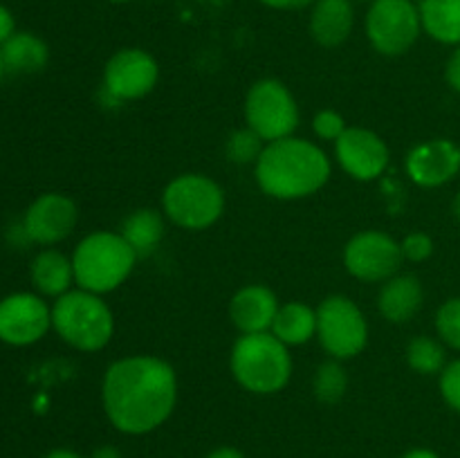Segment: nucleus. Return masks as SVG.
<instances>
[{"instance_id":"1","label":"nucleus","mask_w":460,"mask_h":458,"mask_svg":"<svg viewBox=\"0 0 460 458\" xmlns=\"http://www.w3.org/2000/svg\"><path fill=\"white\" fill-rule=\"evenodd\" d=\"M102 402L117 431L144 436L164 425L178 402V375L169 362L153 355H133L108 366Z\"/></svg>"},{"instance_id":"2","label":"nucleus","mask_w":460,"mask_h":458,"mask_svg":"<svg viewBox=\"0 0 460 458\" xmlns=\"http://www.w3.org/2000/svg\"><path fill=\"white\" fill-rule=\"evenodd\" d=\"M254 173L265 196L299 200L317 193L331 180L332 166L317 144L290 135L265 144Z\"/></svg>"},{"instance_id":"3","label":"nucleus","mask_w":460,"mask_h":458,"mask_svg":"<svg viewBox=\"0 0 460 458\" xmlns=\"http://www.w3.org/2000/svg\"><path fill=\"white\" fill-rule=\"evenodd\" d=\"M137 259L139 256L121 233H88L72 254L76 287L94 292V295H108L130 277Z\"/></svg>"},{"instance_id":"4","label":"nucleus","mask_w":460,"mask_h":458,"mask_svg":"<svg viewBox=\"0 0 460 458\" xmlns=\"http://www.w3.org/2000/svg\"><path fill=\"white\" fill-rule=\"evenodd\" d=\"M229 366L238 384L256 395L279 393L286 389L292 375L290 350L272 332L238 337Z\"/></svg>"},{"instance_id":"5","label":"nucleus","mask_w":460,"mask_h":458,"mask_svg":"<svg viewBox=\"0 0 460 458\" xmlns=\"http://www.w3.org/2000/svg\"><path fill=\"white\" fill-rule=\"evenodd\" d=\"M52 328L72 348L97 353L112 339L115 319L102 295L76 287L54 301Z\"/></svg>"},{"instance_id":"6","label":"nucleus","mask_w":460,"mask_h":458,"mask_svg":"<svg viewBox=\"0 0 460 458\" xmlns=\"http://www.w3.org/2000/svg\"><path fill=\"white\" fill-rule=\"evenodd\" d=\"M166 218L182 229L200 232L218 223L225 211V193L218 182L202 173H182L162 193Z\"/></svg>"},{"instance_id":"7","label":"nucleus","mask_w":460,"mask_h":458,"mask_svg":"<svg viewBox=\"0 0 460 458\" xmlns=\"http://www.w3.org/2000/svg\"><path fill=\"white\" fill-rule=\"evenodd\" d=\"M247 128L265 142L290 137L299 126V106L286 84L279 79H261L245 97Z\"/></svg>"},{"instance_id":"8","label":"nucleus","mask_w":460,"mask_h":458,"mask_svg":"<svg viewBox=\"0 0 460 458\" xmlns=\"http://www.w3.org/2000/svg\"><path fill=\"white\" fill-rule=\"evenodd\" d=\"M317 339L335 359H350L367 348L368 323L353 299L332 295L317 308Z\"/></svg>"},{"instance_id":"9","label":"nucleus","mask_w":460,"mask_h":458,"mask_svg":"<svg viewBox=\"0 0 460 458\" xmlns=\"http://www.w3.org/2000/svg\"><path fill=\"white\" fill-rule=\"evenodd\" d=\"M420 31V12L411 0H373L368 7V43L385 57L407 54L416 45Z\"/></svg>"},{"instance_id":"10","label":"nucleus","mask_w":460,"mask_h":458,"mask_svg":"<svg viewBox=\"0 0 460 458\" xmlns=\"http://www.w3.org/2000/svg\"><path fill=\"white\" fill-rule=\"evenodd\" d=\"M402 247L389 233L376 232H359L346 242L344 247V265L350 277L359 278L364 283H380L389 281L395 277L402 265Z\"/></svg>"},{"instance_id":"11","label":"nucleus","mask_w":460,"mask_h":458,"mask_svg":"<svg viewBox=\"0 0 460 458\" xmlns=\"http://www.w3.org/2000/svg\"><path fill=\"white\" fill-rule=\"evenodd\" d=\"M52 328V308L34 292H13L0 299V341L31 346Z\"/></svg>"},{"instance_id":"12","label":"nucleus","mask_w":460,"mask_h":458,"mask_svg":"<svg viewBox=\"0 0 460 458\" xmlns=\"http://www.w3.org/2000/svg\"><path fill=\"white\" fill-rule=\"evenodd\" d=\"M160 79V66L146 49L124 48L112 54L103 70V88L117 101H135L151 92Z\"/></svg>"},{"instance_id":"13","label":"nucleus","mask_w":460,"mask_h":458,"mask_svg":"<svg viewBox=\"0 0 460 458\" xmlns=\"http://www.w3.org/2000/svg\"><path fill=\"white\" fill-rule=\"evenodd\" d=\"M76 220H79V211L72 198L54 191L43 193L27 207L22 232L31 242L57 245L75 232Z\"/></svg>"},{"instance_id":"14","label":"nucleus","mask_w":460,"mask_h":458,"mask_svg":"<svg viewBox=\"0 0 460 458\" xmlns=\"http://www.w3.org/2000/svg\"><path fill=\"white\" fill-rule=\"evenodd\" d=\"M335 155L341 169L359 182L380 178L389 166V146L380 135L367 128H346L335 142Z\"/></svg>"},{"instance_id":"15","label":"nucleus","mask_w":460,"mask_h":458,"mask_svg":"<svg viewBox=\"0 0 460 458\" xmlns=\"http://www.w3.org/2000/svg\"><path fill=\"white\" fill-rule=\"evenodd\" d=\"M404 166L418 187H443L460 173V148L452 139H429L409 151Z\"/></svg>"},{"instance_id":"16","label":"nucleus","mask_w":460,"mask_h":458,"mask_svg":"<svg viewBox=\"0 0 460 458\" xmlns=\"http://www.w3.org/2000/svg\"><path fill=\"white\" fill-rule=\"evenodd\" d=\"M277 313V295L268 286H261V283L241 287L234 295L232 304H229V317H232V323L243 335L270 332Z\"/></svg>"},{"instance_id":"17","label":"nucleus","mask_w":460,"mask_h":458,"mask_svg":"<svg viewBox=\"0 0 460 458\" xmlns=\"http://www.w3.org/2000/svg\"><path fill=\"white\" fill-rule=\"evenodd\" d=\"M355 25L353 0H314L310 12V34L322 48H337Z\"/></svg>"},{"instance_id":"18","label":"nucleus","mask_w":460,"mask_h":458,"mask_svg":"<svg viewBox=\"0 0 460 458\" xmlns=\"http://www.w3.org/2000/svg\"><path fill=\"white\" fill-rule=\"evenodd\" d=\"M425 301V290L418 277L413 274H395L389 281H385L380 290V313L391 323H407L418 314Z\"/></svg>"},{"instance_id":"19","label":"nucleus","mask_w":460,"mask_h":458,"mask_svg":"<svg viewBox=\"0 0 460 458\" xmlns=\"http://www.w3.org/2000/svg\"><path fill=\"white\" fill-rule=\"evenodd\" d=\"M31 283L39 290V295L54 296L58 299L61 295L70 292L72 283H75V268H72V259L61 254L58 250H43L34 256L31 260Z\"/></svg>"},{"instance_id":"20","label":"nucleus","mask_w":460,"mask_h":458,"mask_svg":"<svg viewBox=\"0 0 460 458\" xmlns=\"http://www.w3.org/2000/svg\"><path fill=\"white\" fill-rule=\"evenodd\" d=\"M0 54L9 75H36L49 61L48 43L31 31H16L0 45Z\"/></svg>"},{"instance_id":"21","label":"nucleus","mask_w":460,"mask_h":458,"mask_svg":"<svg viewBox=\"0 0 460 458\" xmlns=\"http://www.w3.org/2000/svg\"><path fill=\"white\" fill-rule=\"evenodd\" d=\"M270 332L281 339L288 348L308 344L313 337H317V310L301 301H288L286 305H279Z\"/></svg>"},{"instance_id":"22","label":"nucleus","mask_w":460,"mask_h":458,"mask_svg":"<svg viewBox=\"0 0 460 458\" xmlns=\"http://www.w3.org/2000/svg\"><path fill=\"white\" fill-rule=\"evenodd\" d=\"M422 31L443 45H460V0H422Z\"/></svg>"},{"instance_id":"23","label":"nucleus","mask_w":460,"mask_h":458,"mask_svg":"<svg viewBox=\"0 0 460 458\" xmlns=\"http://www.w3.org/2000/svg\"><path fill=\"white\" fill-rule=\"evenodd\" d=\"M121 236L126 238L130 247L137 256H148L155 251L160 241L164 238V218L157 209L144 207V209H135L128 218L121 225Z\"/></svg>"},{"instance_id":"24","label":"nucleus","mask_w":460,"mask_h":458,"mask_svg":"<svg viewBox=\"0 0 460 458\" xmlns=\"http://www.w3.org/2000/svg\"><path fill=\"white\" fill-rule=\"evenodd\" d=\"M407 364L418 375H436L447 366V353L438 339L427 335H418L407 346Z\"/></svg>"},{"instance_id":"25","label":"nucleus","mask_w":460,"mask_h":458,"mask_svg":"<svg viewBox=\"0 0 460 458\" xmlns=\"http://www.w3.org/2000/svg\"><path fill=\"white\" fill-rule=\"evenodd\" d=\"M314 398L323 404H337L349 391V377L340 362H323L313 377Z\"/></svg>"},{"instance_id":"26","label":"nucleus","mask_w":460,"mask_h":458,"mask_svg":"<svg viewBox=\"0 0 460 458\" xmlns=\"http://www.w3.org/2000/svg\"><path fill=\"white\" fill-rule=\"evenodd\" d=\"M265 144L268 142L261 135H256L252 128H241L229 135L225 151H227V157L234 164H252V162L256 164V160L263 153Z\"/></svg>"},{"instance_id":"27","label":"nucleus","mask_w":460,"mask_h":458,"mask_svg":"<svg viewBox=\"0 0 460 458\" xmlns=\"http://www.w3.org/2000/svg\"><path fill=\"white\" fill-rule=\"evenodd\" d=\"M436 330L449 348L460 353V296L447 299L436 313Z\"/></svg>"},{"instance_id":"28","label":"nucleus","mask_w":460,"mask_h":458,"mask_svg":"<svg viewBox=\"0 0 460 458\" xmlns=\"http://www.w3.org/2000/svg\"><path fill=\"white\" fill-rule=\"evenodd\" d=\"M313 130L319 139L337 142L346 133V121L340 112L335 110H319L313 117Z\"/></svg>"},{"instance_id":"29","label":"nucleus","mask_w":460,"mask_h":458,"mask_svg":"<svg viewBox=\"0 0 460 458\" xmlns=\"http://www.w3.org/2000/svg\"><path fill=\"white\" fill-rule=\"evenodd\" d=\"M440 395L449 409L460 413V359H454L440 373Z\"/></svg>"},{"instance_id":"30","label":"nucleus","mask_w":460,"mask_h":458,"mask_svg":"<svg viewBox=\"0 0 460 458\" xmlns=\"http://www.w3.org/2000/svg\"><path fill=\"white\" fill-rule=\"evenodd\" d=\"M402 247L404 260H411V263H422V260L429 259L434 254V241H431L429 233L425 232H413L400 242Z\"/></svg>"},{"instance_id":"31","label":"nucleus","mask_w":460,"mask_h":458,"mask_svg":"<svg viewBox=\"0 0 460 458\" xmlns=\"http://www.w3.org/2000/svg\"><path fill=\"white\" fill-rule=\"evenodd\" d=\"M445 79L452 85V90H456L460 94V45H456V49L449 57L447 66H445Z\"/></svg>"},{"instance_id":"32","label":"nucleus","mask_w":460,"mask_h":458,"mask_svg":"<svg viewBox=\"0 0 460 458\" xmlns=\"http://www.w3.org/2000/svg\"><path fill=\"white\" fill-rule=\"evenodd\" d=\"M16 34V21H13V13L9 12L4 4H0V45L4 40H9Z\"/></svg>"},{"instance_id":"33","label":"nucleus","mask_w":460,"mask_h":458,"mask_svg":"<svg viewBox=\"0 0 460 458\" xmlns=\"http://www.w3.org/2000/svg\"><path fill=\"white\" fill-rule=\"evenodd\" d=\"M259 3L270 9H279V12H295V9L310 7L314 0H259Z\"/></svg>"},{"instance_id":"34","label":"nucleus","mask_w":460,"mask_h":458,"mask_svg":"<svg viewBox=\"0 0 460 458\" xmlns=\"http://www.w3.org/2000/svg\"><path fill=\"white\" fill-rule=\"evenodd\" d=\"M207 458H245V456H243L241 449L236 447H218L214 449V452L207 454Z\"/></svg>"},{"instance_id":"35","label":"nucleus","mask_w":460,"mask_h":458,"mask_svg":"<svg viewBox=\"0 0 460 458\" xmlns=\"http://www.w3.org/2000/svg\"><path fill=\"white\" fill-rule=\"evenodd\" d=\"M93 458H121L119 449L117 447H111V445H103V447L94 449Z\"/></svg>"},{"instance_id":"36","label":"nucleus","mask_w":460,"mask_h":458,"mask_svg":"<svg viewBox=\"0 0 460 458\" xmlns=\"http://www.w3.org/2000/svg\"><path fill=\"white\" fill-rule=\"evenodd\" d=\"M402 458H440V456L436 452H431V449L418 447V449H411V452L404 454Z\"/></svg>"},{"instance_id":"37","label":"nucleus","mask_w":460,"mask_h":458,"mask_svg":"<svg viewBox=\"0 0 460 458\" xmlns=\"http://www.w3.org/2000/svg\"><path fill=\"white\" fill-rule=\"evenodd\" d=\"M45 458H84V456H81V454H76L75 449L61 447V449H52V452H49Z\"/></svg>"},{"instance_id":"38","label":"nucleus","mask_w":460,"mask_h":458,"mask_svg":"<svg viewBox=\"0 0 460 458\" xmlns=\"http://www.w3.org/2000/svg\"><path fill=\"white\" fill-rule=\"evenodd\" d=\"M452 214H454V218L460 223V191L456 193V198H454V202H452Z\"/></svg>"},{"instance_id":"39","label":"nucleus","mask_w":460,"mask_h":458,"mask_svg":"<svg viewBox=\"0 0 460 458\" xmlns=\"http://www.w3.org/2000/svg\"><path fill=\"white\" fill-rule=\"evenodd\" d=\"M3 76H4V63H3V54H0V84H3Z\"/></svg>"},{"instance_id":"40","label":"nucleus","mask_w":460,"mask_h":458,"mask_svg":"<svg viewBox=\"0 0 460 458\" xmlns=\"http://www.w3.org/2000/svg\"><path fill=\"white\" fill-rule=\"evenodd\" d=\"M108 3H115V4H121V3H130V0H108Z\"/></svg>"}]
</instances>
